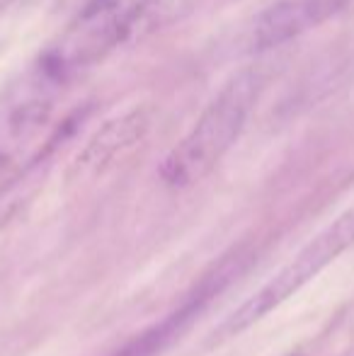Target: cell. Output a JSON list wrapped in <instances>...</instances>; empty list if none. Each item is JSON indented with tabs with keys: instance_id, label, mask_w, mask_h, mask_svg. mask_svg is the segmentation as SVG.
I'll return each mask as SVG.
<instances>
[{
	"instance_id": "3957f363",
	"label": "cell",
	"mask_w": 354,
	"mask_h": 356,
	"mask_svg": "<svg viewBox=\"0 0 354 356\" xmlns=\"http://www.w3.org/2000/svg\"><path fill=\"white\" fill-rule=\"evenodd\" d=\"M354 245V209L337 216L330 225L321 230L313 240H308L272 279L260 286L250 298H246L214 332L216 339H231L246 332L262 318H267L274 308L291 298L296 291L311 282L313 277L323 272L328 264H332L347 248Z\"/></svg>"
},
{
	"instance_id": "277c9868",
	"label": "cell",
	"mask_w": 354,
	"mask_h": 356,
	"mask_svg": "<svg viewBox=\"0 0 354 356\" xmlns=\"http://www.w3.org/2000/svg\"><path fill=\"white\" fill-rule=\"evenodd\" d=\"M63 83L37 63L0 95V160L10 158L49 124Z\"/></svg>"
},
{
	"instance_id": "52a82bcc",
	"label": "cell",
	"mask_w": 354,
	"mask_h": 356,
	"mask_svg": "<svg viewBox=\"0 0 354 356\" xmlns=\"http://www.w3.org/2000/svg\"><path fill=\"white\" fill-rule=\"evenodd\" d=\"M209 0H151L146 10V29H163L175 22H182L184 17L207 5Z\"/></svg>"
},
{
	"instance_id": "5b68a950",
	"label": "cell",
	"mask_w": 354,
	"mask_h": 356,
	"mask_svg": "<svg viewBox=\"0 0 354 356\" xmlns=\"http://www.w3.org/2000/svg\"><path fill=\"white\" fill-rule=\"evenodd\" d=\"M352 3L354 0H279L257 19L252 29V49L265 54L284 47L337 17Z\"/></svg>"
},
{
	"instance_id": "ba28073f",
	"label": "cell",
	"mask_w": 354,
	"mask_h": 356,
	"mask_svg": "<svg viewBox=\"0 0 354 356\" xmlns=\"http://www.w3.org/2000/svg\"><path fill=\"white\" fill-rule=\"evenodd\" d=\"M287 356H303V354H298V352H293V354H287Z\"/></svg>"
},
{
	"instance_id": "6da1fadb",
	"label": "cell",
	"mask_w": 354,
	"mask_h": 356,
	"mask_svg": "<svg viewBox=\"0 0 354 356\" xmlns=\"http://www.w3.org/2000/svg\"><path fill=\"white\" fill-rule=\"evenodd\" d=\"M262 85L265 75L260 68H246L218 90L187 136L163 160L161 179L168 187H192L221 163L223 155L241 138Z\"/></svg>"
},
{
	"instance_id": "8992f818",
	"label": "cell",
	"mask_w": 354,
	"mask_h": 356,
	"mask_svg": "<svg viewBox=\"0 0 354 356\" xmlns=\"http://www.w3.org/2000/svg\"><path fill=\"white\" fill-rule=\"evenodd\" d=\"M148 129H151V112L143 107L131 109L122 117H114L90 138V143L78 155V165L83 170H102L117 155H122L127 148L141 141L148 134Z\"/></svg>"
},
{
	"instance_id": "7a4b0ae2",
	"label": "cell",
	"mask_w": 354,
	"mask_h": 356,
	"mask_svg": "<svg viewBox=\"0 0 354 356\" xmlns=\"http://www.w3.org/2000/svg\"><path fill=\"white\" fill-rule=\"evenodd\" d=\"M151 0H90L39 58L63 85L109 56L138 22Z\"/></svg>"
}]
</instances>
